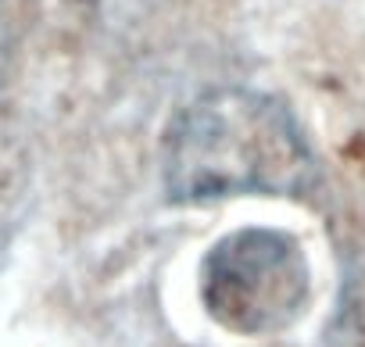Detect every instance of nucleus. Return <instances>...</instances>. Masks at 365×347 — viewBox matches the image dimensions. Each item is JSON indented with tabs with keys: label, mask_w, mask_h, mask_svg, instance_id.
<instances>
[{
	"label": "nucleus",
	"mask_w": 365,
	"mask_h": 347,
	"mask_svg": "<svg viewBox=\"0 0 365 347\" xmlns=\"http://www.w3.org/2000/svg\"><path fill=\"white\" fill-rule=\"evenodd\" d=\"M315 180L294 115L255 90H215L182 108L165 136V187L179 204L237 194L297 197Z\"/></svg>",
	"instance_id": "1"
},
{
	"label": "nucleus",
	"mask_w": 365,
	"mask_h": 347,
	"mask_svg": "<svg viewBox=\"0 0 365 347\" xmlns=\"http://www.w3.org/2000/svg\"><path fill=\"white\" fill-rule=\"evenodd\" d=\"M312 297V269L301 244L279 229H237L201 265V301L233 333H276L301 318Z\"/></svg>",
	"instance_id": "2"
}]
</instances>
